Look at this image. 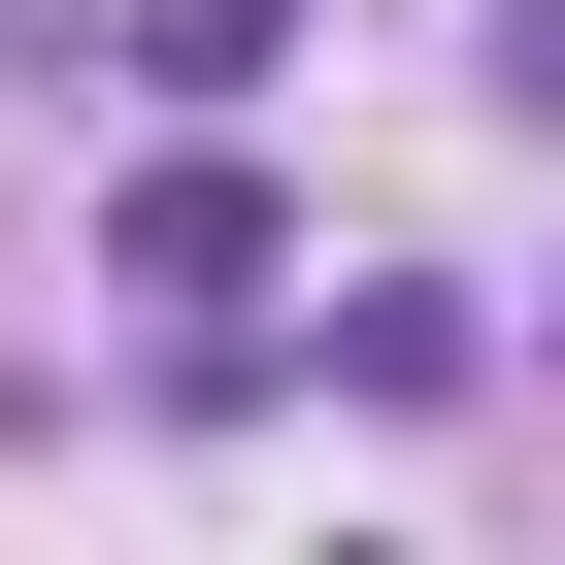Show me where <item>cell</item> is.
<instances>
[{"label":"cell","mask_w":565,"mask_h":565,"mask_svg":"<svg viewBox=\"0 0 565 565\" xmlns=\"http://www.w3.org/2000/svg\"><path fill=\"white\" fill-rule=\"evenodd\" d=\"M499 100H532V134H565V0H499Z\"/></svg>","instance_id":"7a4b0ae2"},{"label":"cell","mask_w":565,"mask_h":565,"mask_svg":"<svg viewBox=\"0 0 565 565\" xmlns=\"http://www.w3.org/2000/svg\"><path fill=\"white\" fill-rule=\"evenodd\" d=\"M100 266H134V300H233V266H266V200H233V167H134V200H100Z\"/></svg>","instance_id":"6da1fadb"}]
</instances>
